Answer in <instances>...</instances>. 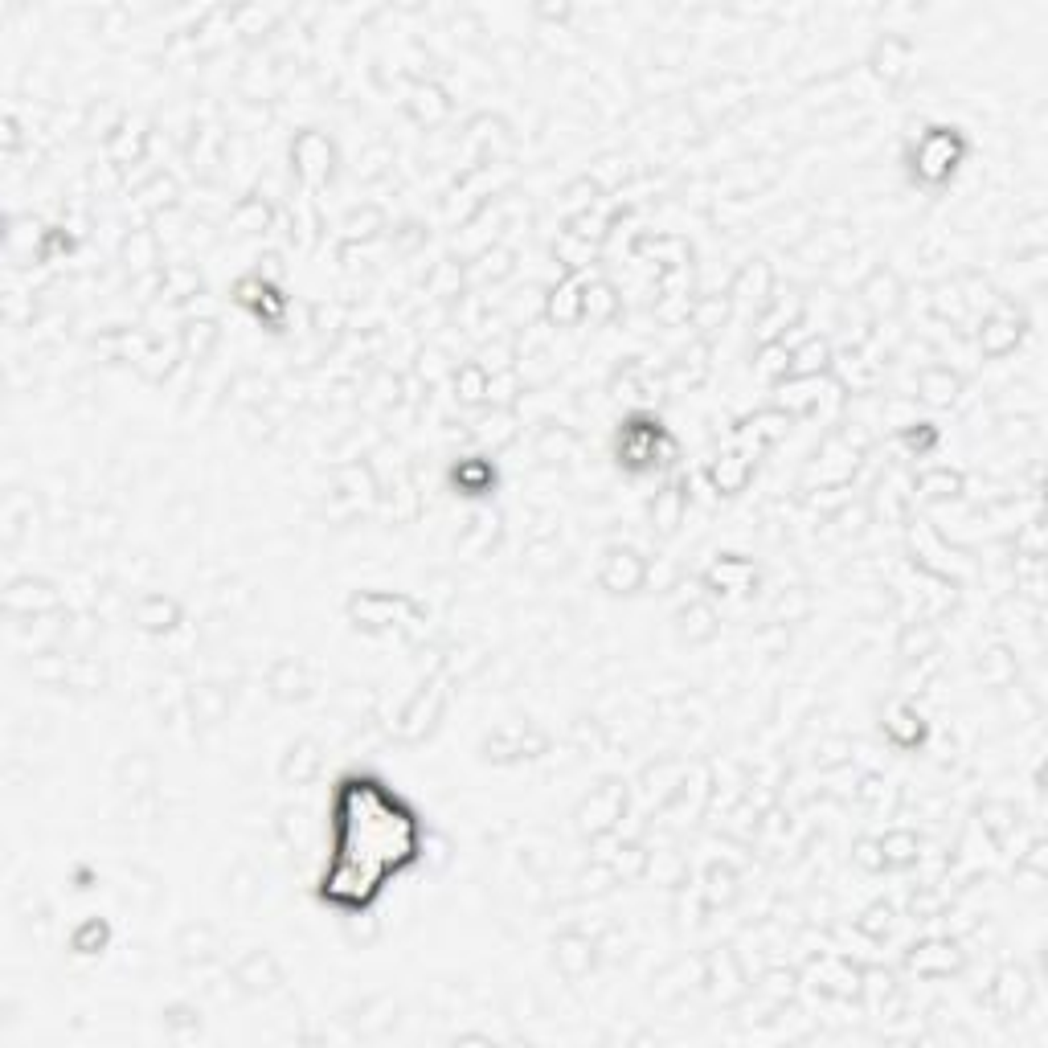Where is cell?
I'll list each match as a JSON object with an SVG mask.
<instances>
[{"label": "cell", "mask_w": 1048, "mask_h": 1048, "mask_svg": "<svg viewBox=\"0 0 1048 1048\" xmlns=\"http://www.w3.org/2000/svg\"><path fill=\"white\" fill-rule=\"evenodd\" d=\"M934 643H938V635H934V627H909L905 631V639H901V655L905 660H926V655L934 651Z\"/></svg>", "instance_id": "cell-25"}, {"label": "cell", "mask_w": 1048, "mask_h": 1048, "mask_svg": "<svg viewBox=\"0 0 1048 1048\" xmlns=\"http://www.w3.org/2000/svg\"><path fill=\"white\" fill-rule=\"evenodd\" d=\"M123 897L136 909H156L164 901V881L156 877V872L131 864V868H123Z\"/></svg>", "instance_id": "cell-10"}, {"label": "cell", "mask_w": 1048, "mask_h": 1048, "mask_svg": "<svg viewBox=\"0 0 1048 1048\" xmlns=\"http://www.w3.org/2000/svg\"><path fill=\"white\" fill-rule=\"evenodd\" d=\"M917 385H922V398L934 402V406L954 402V393H958V377H954L950 369H926Z\"/></svg>", "instance_id": "cell-20"}, {"label": "cell", "mask_w": 1048, "mask_h": 1048, "mask_svg": "<svg viewBox=\"0 0 1048 1048\" xmlns=\"http://www.w3.org/2000/svg\"><path fill=\"white\" fill-rule=\"evenodd\" d=\"M860 303L868 308V316H893L901 308V283L893 271H872L860 287Z\"/></svg>", "instance_id": "cell-4"}, {"label": "cell", "mask_w": 1048, "mask_h": 1048, "mask_svg": "<svg viewBox=\"0 0 1048 1048\" xmlns=\"http://www.w3.org/2000/svg\"><path fill=\"white\" fill-rule=\"evenodd\" d=\"M746 471H750V467H746V459H741V455H725V459L713 467L717 484H721L725 492H733V488H741V484H746Z\"/></svg>", "instance_id": "cell-28"}, {"label": "cell", "mask_w": 1048, "mask_h": 1048, "mask_svg": "<svg viewBox=\"0 0 1048 1048\" xmlns=\"http://www.w3.org/2000/svg\"><path fill=\"white\" fill-rule=\"evenodd\" d=\"M5 610L13 619L54 615V610H62V594L46 578H13L9 590H5Z\"/></svg>", "instance_id": "cell-1"}, {"label": "cell", "mask_w": 1048, "mask_h": 1048, "mask_svg": "<svg viewBox=\"0 0 1048 1048\" xmlns=\"http://www.w3.org/2000/svg\"><path fill=\"white\" fill-rule=\"evenodd\" d=\"M344 934H348V942L373 946V942H377V934H381V922H377L373 913H357V917H348V922H344Z\"/></svg>", "instance_id": "cell-27"}, {"label": "cell", "mask_w": 1048, "mask_h": 1048, "mask_svg": "<svg viewBox=\"0 0 1048 1048\" xmlns=\"http://www.w3.org/2000/svg\"><path fill=\"white\" fill-rule=\"evenodd\" d=\"M361 1020H357V1028L365 1032V1036H381V1032H389L393 1028V1020H398V999L393 995H373V999H365L361 1003Z\"/></svg>", "instance_id": "cell-17"}, {"label": "cell", "mask_w": 1048, "mask_h": 1048, "mask_svg": "<svg viewBox=\"0 0 1048 1048\" xmlns=\"http://www.w3.org/2000/svg\"><path fill=\"white\" fill-rule=\"evenodd\" d=\"M488 393V373L479 369V365H467L463 373H459V398L463 402H479Z\"/></svg>", "instance_id": "cell-30"}, {"label": "cell", "mask_w": 1048, "mask_h": 1048, "mask_svg": "<svg viewBox=\"0 0 1048 1048\" xmlns=\"http://www.w3.org/2000/svg\"><path fill=\"white\" fill-rule=\"evenodd\" d=\"M623 815V795L615 791V786H606V791H594L582 807V827L586 832H606L610 823H615Z\"/></svg>", "instance_id": "cell-12"}, {"label": "cell", "mask_w": 1048, "mask_h": 1048, "mask_svg": "<svg viewBox=\"0 0 1048 1048\" xmlns=\"http://www.w3.org/2000/svg\"><path fill=\"white\" fill-rule=\"evenodd\" d=\"M909 963H913L917 975H950L958 967V954L946 942H926V946H917V954L909 958Z\"/></svg>", "instance_id": "cell-18"}, {"label": "cell", "mask_w": 1048, "mask_h": 1048, "mask_svg": "<svg viewBox=\"0 0 1048 1048\" xmlns=\"http://www.w3.org/2000/svg\"><path fill=\"white\" fill-rule=\"evenodd\" d=\"M267 688L279 696V701H303V696H308L312 688H316V680H312V672H308V664L303 660H279L275 668H271V680H267Z\"/></svg>", "instance_id": "cell-6"}, {"label": "cell", "mask_w": 1048, "mask_h": 1048, "mask_svg": "<svg viewBox=\"0 0 1048 1048\" xmlns=\"http://www.w3.org/2000/svg\"><path fill=\"white\" fill-rule=\"evenodd\" d=\"M107 684V668L95 655H70V672H66V688L74 692H99Z\"/></svg>", "instance_id": "cell-19"}, {"label": "cell", "mask_w": 1048, "mask_h": 1048, "mask_svg": "<svg viewBox=\"0 0 1048 1048\" xmlns=\"http://www.w3.org/2000/svg\"><path fill=\"white\" fill-rule=\"evenodd\" d=\"M725 312H729V303H725V299H709L705 308L696 312V324H701V328H709V320H717V316L725 320Z\"/></svg>", "instance_id": "cell-36"}, {"label": "cell", "mask_w": 1048, "mask_h": 1048, "mask_svg": "<svg viewBox=\"0 0 1048 1048\" xmlns=\"http://www.w3.org/2000/svg\"><path fill=\"white\" fill-rule=\"evenodd\" d=\"M651 516H655V529H660V533H672L676 524H680V516H684V492H680V488L660 492V496H655Z\"/></svg>", "instance_id": "cell-23"}, {"label": "cell", "mask_w": 1048, "mask_h": 1048, "mask_svg": "<svg viewBox=\"0 0 1048 1048\" xmlns=\"http://www.w3.org/2000/svg\"><path fill=\"white\" fill-rule=\"evenodd\" d=\"M905 58H909V50H905V41L889 37L885 46L877 50V70H881L885 78H897V74H901V66H905Z\"/></svg>", "instance_id": "cell-29"}, {"label": "cell", "mask_w": 1048, "mask_h": 1048, "mask_svg": "<svg viewBox=\"0 0 1048 1048\" xmlns=\"http://www.w3.org/2000/svg\"><path fill=\"white\" fill-rule=\"evenodd\" d=\"M230 975H234V983H238L242 991H250V995H271V991L283 983V971H279V963H275L271 950H246L238 963L230 967Z\"/></svg>", "instance_id": "cell-2"}, {"label": "cell", "mask_w": 1048, "mask_h": 1048, "mask_svg": "<svg viewBox=\"0 0 1048 1048\" xmlns=\"http://www.w3.org/2000/svg\"><path fill=\"white\" fill-rule=\"evenodd\" d=\"M115 786H119L123 795H131V799L148 795L152 786H156V758H152L148 750L123 754V758L115 762Z\"/></svg>", "instance_id": "cell-3"}, {"label": "cell", "mask_w": 1048, "mask_h": 1048, "mask_svg": "<svg viewBox=\"0 0 1048 1048\" xmlns=\"http://www.w3.org/2000/svg\"><path fill=\"white\" fill-rule=\"evenodd\" d=\"M827 357H832V353H827V344H823V340H811L807 348L791 353V369H786V373H791V377H819V369L827 365Z\"/></svg>", "instance_id": "cell-24"}, {"label": "cell", "mask_w": 1048, "mask_h": 1048, "mask_svg": "<svg viewBox=\"0 0 1048 1048\" xmlns=\"http://www.w3.org/2000/svg\"><path fill=\"white\" fill-rule=\"evenodd\" d=\"M234 398L246 402V406H254V410H262V406H271L275 385H271L267 377H258V373H242V377L234 381Z\"/></svg>", "instance_id": "cell-22"}, {"label": "cell", "mask_w": 1048, "mask_h": 1048, "mask_svg": "<svg viewBox=\"0 0 1048 1048\" xmlns=\"http://www.w3.org/2000/svg\"><path fill=\"white\" fill-rule=\"evenodd\" d=\"M103 942H107V926H103V922H95V917H91V922H82V926L74 930V938H70V946H74V950H82V954L99 950Z\"/></svg>", "instance_id": "cell-31"}, {"label": "cell", "mask_w": 1048, "mask_h": 1048, "mask_svg": "<svg viewBox=\"0 0 1048 1048\" xmlns=\"http://www.w3.org/2000/svg\"><path fill=\"white\" fill-rule=\"evenodd\" d=\"M807 610H811V602H807V594H803V590H786V594H782V602H778V619H786V623H791V619H803Z\"/></svg>", "instance_id": "cell-34"}, {"label": "cell", "mask_w": 1048, "mask_h": 1048, "mask_svg": "<svg viewBox=\"0 0 1048 1048\" xmlns=\"http://www.w3.org/2000/svg\"><path fill=\"white\" fill-rule=\"evenodd\" d=\"M856 860H860L864 868H881V864H885V856H881V844H868V840H864Z\"/></svg>", "instance_id": "cell-37"}, {"label": "cell", "mask_w": 1048, "mask_h": 1048, "mask_svg": "<svg viewBox=\"0 0 1048 1048\" xmlns=\"http://www.w3.org/2000/svg\"><path fill=\"white\" fill-rule=\"evenodd\" d=\"M189 709H193V721L201 725H217V721H226L230 717V688L226 684H197L189 692Z\"/></svg>", "instance_id": "cell-9"}, {"label": "cell", "mask_w": 1048, "mask_h": 1048, "mask_svg": "<svg viewBox=\"0 0 1048 1048\" xmlns=\"http://www.w3.org/2000/svg\"><path fill=\"white\" fill-rule=\"evenodd\" d=\"M131 615H136V623L144 631H168V627H177V602L164 598V594H144L136 606H131Z\"/></svg>", "instance_id": "cell-13"}, {"label": "cell", "mask_w": 1048, "mask_h": 1048, "mask_svg": "<svg viewBox=\"0 0 1048 1048\" xmlns=\"http://www.w3.org/2000/svg\"><path fill=\"white\" fill-rule=\"evenodd\" d=\"M177 950L185 963H209V958H217V950H222V934H217L209 922H185L177 930Z\"/></svg>", "instance_id": "cell-7"}, {"label": "cell", "mask_w": 1048, "mask_h": 1048, "mask_svg": "<svg viewBox=\"0 0 1048 1048\" xmlns=\"http://www.w3.org/2000/svg\"><path fill=\"white\" fill-rule=\"evenodd\" d=\"M320 766H324L320 746H316L312 737H303L299 746H291V754H287V762H283V778L295 782V786H303V782H312V778L320 774Z\"/></svg>", "instance_id": "cell-14"}, {"label": "cell", "mask_w": 1048, "mask_h": 1048, "mask_svg": "<svg viewBox=\"0 0 1048 1048\" xmlns=\"http://www.w3.org/2000/svg\"><path fill=\"white\" fill-rule=\"evenodd\" d=\"M582 312L594 316V320H606L610 312H615V295H610V287H594L582 295Z\"/></svg>", "instance_id": "cell-33"}, {"label": "cell", "mask_w": 1048, "mask_h": 1048, "mask_svg": "<svg viewBox=\"0 0 1048 1048\" xmlns=\"http://www.w3.org/2000/svg\"><path fill=\"white\" fill-rule=\"evenodd\" d=\"M881 856H885V864H909L917 856V836H909V832L885 836L881 840Z\"/></svg>", "instance_id": "cell-26"}, {"label": "cell", "mask_w": 1048, "mask_h": 1048, "mask_svg": "<svg viewBox=\"0 0 1048 1048\" xmlns=\"http://www.w3.org/2000/svg\"><path fill=\"white\" fill-rule=\"evenodd\" d=\"M1028 995H1032V983H1028V975H1024L1020 967H1008V971L999 975V983H995V999H999V1012H1008V1016L1024 1012V1003H1028Z\"/></svg>", "instance_id": "cell-16"}, {"label": "cell", "mask_w": 1048, "mask_h": 1048, "mask_svg": "<svg viewBox=\"0 0 1048 1048\" xmlns=\"http://www.w3.org/2000/svg\"><path fill=\"white\" fill-rule=\"evenodd\" d=\"M226 897L230 905L238 909H254L262 901V872L250 864V860H238L230 872H226Z\"/></svg>", "instance_id": "cell-11"}, {"label": "cell", "mask_w": 1048, "mask_h": 1048, "mask_svg": "<svg viewBox=\"0 0 1048 1048\" xmlns=\"http://www.w3.org/2000/svg\"><path fill=\"white\" fill-rule=\"evenodd\" d=\"M181 344H185V357H189V361H205L209 348L217 344V328H213L209 320H193V324H185Z\"/></svg>", "instance_id": "cell-21"}, {"label": "cell", "mask_w": 1048, "mask_h": 1048, "mask_svg": "<svg viewBox=\"0 0 1048 1048\" xmlns=\"http://www.w3.org/2000/svg\"><path fill=\"white\" fill-rule=\"evenodd\" d=\"M78 537L82 541H91V545H111L119 537V516L111 508H86L78 512Z\"/></svg>", "instance_id": "cell-15"}, {"label": "cell", "mask_w": 1048, "mask_h": 1048, "mask_svg": "<svg viewBox=\"0 0 1048 1048\" xmlns=\"http://www.w3.org/2000/svg\"><path fill=\"white\" fill-rule=\"evenodd\" d=\"M717 631V623H713V615L705 606H692V610H684V635L688 639H709Z\"/></svg>", "instance_id": "cell-32"}, {"label": "cell", "mask_w": 1048, "mask_h": 1048, "mask_svg": "<svg viewBox=\"0 0 1048 1048\" xmlns=\"http://www.w3.org/2000/svg\"><path fill=\"white\" fill-rule=\"evenodd\" d=\"M643 561L631 553V549H615V553H606V565H602V586L606 590H619V594H627V590H639V582H643Z\"/></svg>", "instance_id": "cell-8"}, {"label": "cell", "mask_w": 1048, "mask_h": 1048, "mask_svg": "<svg viewBox=\"0 0 1048 1048\" xmlns=\"http://www.w3.org/2000/svg\"><path fill=\"white\" fill-rule=\"evenodd\" d=\"M570 447H574V439H570V434H565V430H545V439H541V455H545V459H553V455H565Z\"/></svg>", "instance_id": "cell-35"}, {"label": "cell", "mask_w": 1048, "mask_h": 1048, "mask_svg": "<svg viewBox=\"0 0 1048 1048\" xmlns=\"http://www.w3.org/2000/svg\"><path fill=\"white\" fill-rule=\"evenodd\" d=\"M594 950H598V946H594L586 934H574V930H570V934H565V938L557 942V971H561L565 979H570V983L586 979L590 967H594V958H598Z\"/></svg>", "instance_id": "cell-5"}]
</instances>
